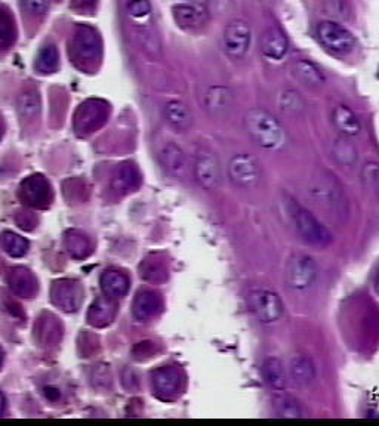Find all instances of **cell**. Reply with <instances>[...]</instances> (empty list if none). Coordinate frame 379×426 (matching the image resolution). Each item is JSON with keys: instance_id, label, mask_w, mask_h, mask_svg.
I'll return each mask as SVG.
<instances>
[{"instance_id": "d6986e66", "label": "cell", "mask_w": 379, "mask_h": 426, "mask_svg": "<svg viewBox=\"0 0 379 426\" xmlns=\"http://www.w3.org/2000/svg\"><path fill=\"white\" fill-rule=\"evenodd\" d=\"M160 310V299L153 292H139L134 302V314L138 320H150Z\"/></svg>"}, {"instance_id": "d4e9b609", "label": "cell", "mask_w": 379, "mask_h": 426, "mask_svg": "<svg viewBox=\"0 0 379 426\" xmlns=\"http://www.w3.org/2000/svg\"><path fill=\"white\" fill-rule=\"evenodd\" d=\"M17 110L23 120H32L40 110V98L36 89L33 87H27L18 96Z\"/></svg>"}, {"instance_id": "ac0fdd59", "label": "cell", "mask_w": 379, "mask_h": 426, "mask_svg": "<svg viewBox=\"0 0 379 426\" xmlns=\"http://www.w3.org/2000/svg\"><path fill=\"white\" fill-rule=\"evenodd\" d=\"M261 375L262 379H264L266 384L274 389V391H283L287 384V376L283 363L275 358V357H268L262 363L261 367Z\"/></svg>"}, {"instance_id": "74e56055", "label": "cell", "mask_w": 379, "mask_h": 426, "mask_svg": "<svg viewBox=\"0 0 379 426\" xmlns=\"http://www.w3.org/2000/svg\"><path fill=\"white\" fill-rule=\"evenodd\" d=\"M232 6V0H208L206 8L209 13H215V15H223V13L228 12Z\"/></svg>"}, {"instance_id": "44dd1931", "label": "cell", "mask_w": 379, "mask_h": 426, "mask_svg": "<svg viewBox=\"0 0 379 426\" xmlns=\"http://www.w3.org/2000/svg\"><path fill=\"white\" fill-rule=\"evenodd\" d=\"M101 287L108 298H122L128 292V277L118 271H107L101 277Z\"/></svg>"}, {"instance_id": "4fadbf2b", "label": "cell", "mask_w": 379, "mask_h": 426, "mask_svg": "<svg viewBox=\"0 0 379 426\" xmlns=\"http://www.w3.org/2000/svg\"><path fill=\"white\" fill-rule=\"evenodd\" d=\"M159 161L163 169L170 173L175 178H184L188 170L187 157L178 145L173 142H166L162 149L159 150Z\"/></svg>"}, {"instance_id": "5b68a950", "label": "cell", "mask_w": 379, "mask_h": 426, "mask_svg": "<svg viewBox=\"0 0 379 426\" xmlns=\"http://www.w3.org/2000/svg\"><path fill=\"white\" fill-rule=\"evenodd\" d=\"M287 287L295 292H307L317 280V265L311 256L294 255L285 270Z\"/></svg>"}, {"instance_id": "60d3db41", "label": "cell", "mask_w": 379, "mask_h": 426, "mask_svg": "<svg viewBox=\"0 0 379 426\" xmlns=\"http://www.w3.org/2000/svg\"><path fill=\"white\" fill-rule=\"evenodd\" d=\"M0 364H2V354H0Z\"/></svg>"}, {"instance_id": "5bb4252c", "label": "cell", "mask_w": 379, "mask_h": 426, "mask_svg": "<svg viewBox=\"0 0 379 426\" xmlns=\"http://www.w3.org/2000/svg\"><path fill=\"white\" fill-rule=\"evenodd\" d=\"M289 42L286 35L277 27H271L261 37V54L268 60L280 61L287 54Z\"/></svg>"}, {"instance_id": "3957f363", "label": "cell", "mask_w": 379, "mask_h": 426, "mask_svg": "<svg viewBox=\"0 0 379 426\" xmlns=\"http://www.w3.org/2000/svg\"><path fill=\"white\" fill-rule=\"evenodd\" d=\"M318 42L332 54L338 56H348L357 46V40L353 33L335 21H323L317 25Z\"/></svg>"}, {"instance_id": "1f68e13d", "label": "cell", "mask_w": 379, "mask_h": 426, "mask_svg": "<svg viewBox=\"0 0 379 426\" xmlns=\"http://www.w3.org/2000/svg\"><path fill=\"white\" fill-rule=\"evenodd\" d=\"M360 176L364 188L371 191V193L379 194V163H375V161L364 163Z\"/></svg>"}, {"instance_id": "836d02e7", "label": "cell", "mask_w": 379, "mask_h": 426, "mask_svg": "<svg viewBox=\"0 0 379 426\" xmlns=\"http://www.w3.org/2000/svg\"><path fill=\"white\" fill-rule=\"evenodd\" d=\"M126 11L135 21H145L151 17L150 0H126Z\"/></svg>"}, {"instance_id": "9c48e42d", "label": "cell", "mask_w": 379, "mask_h": 426, "mask_svg": "<svg viewBox=\"0 0 379 426\" xmlns=\"http://www.w3.org/2000/svg\"><path fill=\"white\" fill-rule=\"evenodd\" d=\"M194 175L197 182L205 189H218L223 182V168L220 160L211 151H200L196 157Z\"/></svg>"}, {"instance_id": "cb8c5ba5", "label": "cell", "mask_w": 379, "mask_h": 426, "mask_svg": "<svg viewBox=\"0 0 379 426\" xmlns=\"http://www.w3.org/2000/svg\"><path fill=\"white\" fill-rule=\"evenodd\" d=\"M48 184L42 176H30L23 184V196L32 204H43L48 200Z\"/></svg>"}, {"instance_id": "f546056e", "label": "cell", "mask_w": 379, "mask_h": 426, "mask_svg": "<svg viewBox=\"0 0 379 426\" xmlns=\"http://www.w3.org/2000/svg\"><path fill=\"white\" fill-rule=\"evenodd\" d=\"M15 39V25H13V18L11 13L0 8V48L5 49L11 46Z\"/></svg>"}, {"instance_id": "f1b7e54d", "label": "cell", "mask_w": 379, "mask_h": 426, "mask_svg": "<svg viewBox=\"0 0 379 426\" xmlns=\"http://www.w3.org/2000/svg\"><path fill=\"white\" fill-rule=\"evenodd\" d=\"M98 120H103V108L97 104L82 106L77 114V129H92Z\"/></svg>"}, {"instance_id": "ffe728a7", "label": "cell", "mask_w": 379, "mask_h": 426, "mask_svg": "<svg viewBox=\"0 0 379 426\" xmlns=\"http://www.w3.org/2000/svg\"><path fill=\"white\" fill-rule=\"evenodd\" d=\"M75 51L79 58L85 60H91L98 51V37L94 30L87 27H82L76 33L75 39Z\"/></svg>"}, {"instance_id": "277c9868", "label": "cell", "mask_w": 379, "mask_h": 426, "mask_svg": "<svg viewBox=\"0 0 379 426\" xmlns=\"http://www.w3.org/2000/svg\"><path fill=\"white\" fill-rule=\"evenodd\" d=\"M314 197L323 206L341 219H345L348 215V201L345 197L341 184L335 180V176L326 173L320 178L313 187Z\"/></svg>"}, {"instance_id": "e0dca14e", "label": "cell", "mask_w": 379, "mask_h": 426, "mask_svg": "<svg viewBox=\"0 0 379 426\" xmlns=\"http://www.w3.org/2000/svg\"><path fill=\"white\" fill-rule=\"evenodd\" d=\"M332 122L342 137L356 138L360 135L361 125L357 119V115L345 106H337L332 113Z\"/></svg>"}, {"instance_id": "484cf974", "label": "cell", "mask_w": 379, "mask_h": 426, "mask_svg": "<svg viewBox=\"0 0 379 426\" xmlns=\"http://www.w3.org/2000/svg\"><path fill=\"white\" fill-rule=\"evenodd\" d=\"M279 107L287 114L298 115L305 111V101L298 91L285 89L279 95Z\"/></svg>"}, {"instance_id": "8d00e7d4", "label": "cell", "mask_w": 379, "mask_h": 426, "mask_svg": "<svg viewBox=\"0 0 379 426\" xmlns=\"http://www.w3.org/2000/svg\"><path fill=\"white\" fill-rule=\"evenodd\" d=\"M49 4L51 0H24L25 9L35 17L45 15L49 9Z\"/></svg>"}, {"instance_id": "30bf717a", "label": "cell", "mask_w": 379, "mask_h": 426, "mask_svg": "<svg viewBox=\"0 0 379 426\" xmlns=\"http://www.w3.org/2000/svg\"><path fill=\"white\" fill-rule=\"evenodd\" d=\"M172 15L175 23L184 30H197V28L206 24L209 11L205 5L181 4L172 8Z\"/></svg>"}, {"instance_id": "4316f807", "label": "cell", "mask_w": 379, "mask_h": 426, "mask_svg": "<svg viewBox=\"0 0 379 426\" xmlns=\"http://www.w3.org/2000/svg\"><path fill=\"white\" fill-rule=\"evenodd\" d=\"M114 315V305L108 299H98L89 311V322L94 326H104Z\"/></svg>"}, {"instance_id": "6da1fadb", "label": "cell", "mask_w": 379, "mask_h": 426, "mask_svg": "<svg viewBox=\"0 0 379 426\" xmlns=\"http://www.w3.org/2000/svg\"><path fill=\"white\" fill-rule=\"evenodd\" d=\"M244 126L247 134L264 150L279 151L287 142L285 127L267 110H249L244 117Z\"/></svg>"}, {"instance_id": "ab89813d", "label": "cell", "mask_w": 379, "mask_h": 426, "mask_svg": "<svg viewBox=\"0 0 379 426\" xmlns=\"http://www.w3.org/2000/svg\"><path fill=\"white\" fill-rule=\"evenodd\" d=\"M5 411V396L2 395V392H0V416L4 415Z\"/></svg>"}, {"instance_id": "83f0119b", "label": "cell", "mask_w": 379, "mask_h": 426, "mask_svg": "<svg viewBox=\"0 0 379 426\" xmlns=\"http://www.w3.org/2000/svg\"><path fill=\"white\" fill-rule=\"evenodd\" d=\"M58 60H60V56H58L56 48L54 45H48L37 54L35 67L40 73H52L58 68Z\"/></svg>"}, {"instance_id": "e575fe53", "label": "cell", "mask_w": 379, "mask_h": 426, "mask_svg": "<svg viewBox=\"0 0 379 426\" xmlns=\"http://www.w3.org/2000/svg\"><path fill=\"white\" fill-rule=\"evenodd\" d=\"M326 12L330 17L347 21L352 17V6L348 5L347 0H326Z\"/></svg>"}, {"instance_id": "52a82bcc", "label": "cell", "mask_w": 379, "mask_h": 426, "mask_svg": "<svg viewBox=\"0 0 379 426\" xmlns=\"http://www.w3.org/2000/svg\"><path fill=\"white\" fill-rule=\"evenodd\" d=\"M251 40L252 30L249 24L243 20L230 21L224 28L223 46L225 54L231 58H235V60H240V58L246 56V54L249 52Z\"/></svg>"}, {"instance_id": "b9f144b4", "label": "cell", "mask_w": 379, "mask_h": 426, "mask_svg": "<svg viewBox=\"0 0 379 426\" xmlns=\"http://www.w3.org/2000/svg\"><path fill=\"white\" fill-rule=\"evenodd\" d=\"M378 77H379V71H378Z\"/></svg>"}, {"instance_id": "ba28073f", "label": "cell", "mask_w": 379, "mask_h": 426, "mask_svg": "<svg viewBox=\"0 0 379 426\" xmlns=\"http://www.w3.org/2000/svg\"><path fill=\"white\" fill-rule=\"evenodd\" d=\"M228 175L232 184L242 188H255L259 185L262 172L255 157L249 154H237L230 160Z\"/></svg>"}, {"instance_id": "2e32d148", "label": "cell", "mask_w": 379, "mask_h": 426, "mask_svg": "<svg viewBox=\"0 0 379 426\" xmlns=\"http://www.w3.org/2000/svg\"><path fill=\"white\" fill-rule=\"evenodd\" d=\"M289 373L299 388H310L316 380L314 363L307 356H297L290 360Z\"/></svg>"}, {"instance_id": "9a60e30c", "label": "cell", "mask_w": 379, "mask_h": 426, "mask_svg": "<svg viewBox=\"0 0 379 426\" xmlns=\"http://www.w3.org/2000/svg\"><path fill=\"white\" fill-rule=\"evenodd\" d=\"M163 119L178 132H185L193 126V113L181 101H169L163 107Z\"/></svg>"}, {"instance_id": "4dcf8cb0", "label": "cell", "mask_w": 379, "mask_h": 426, "mask_svg": "<svg viewBox=\"0 0 379 426\" xmlns=\"http://www.w3.org/2000/svg\"><path fill=\"white\" fill-rule=\"evenodd\" d=\"M275 413L279 418L298 419L302 418L304 411L295 400L289 399V396H280V399L275 400Z\"/></svg>"}, {"instance_id": "7402d4cb", "label": "cell", "mask_w": 379, "mask_h": 426, "mask_svg": "<svg viewBox=\"0 0 379 426\" xmlns=\"http://www.w3.org/2000/svg\"><path fill=\"white\" fill-rule=\"evenodd\" d=\"M294 73L299 82L310 87H320L325 83V76L313 63L298 60L294 63Z\"/></svg>"}, {"instance_id": "f35d334b", "label": "cell", "mask_w": 379, "mask_h": 426, "mask_svg": "<svg viewBox=\"0 0 379 426\" xmlns=\"http://www.w3.org/2000/svg\"><path fill=\"white\" fill-rule=\"evenodd\" d=\"M373 287H375V292L378 293L379 295V268H378V271H376V274H375V280H373Z\"/></svg>"}, {"instance_id": "d590c367", "label": "cell", "mask_w": 379, "mask_h": 426, "mask_svg": "<svg viewBox=\"0 0 379 426\" xmlns=\"http://www.w3.org/2000/svg\"><path fill=\"white\" fill-rule=\"evenodd\" d=\"M139 181V176L137 169L132 165H125L119 172V184L125 189H132L137 187Z\"/></svg>"}, {"instance_id": "8fae6325", "label": "cell", "mask_w": 379, "mask_h": 426, "mask_svg": "<svg viewBox=\"0 0 379 426\" xmlns=\"http://www.w3.org/2000/svg\"><path fill=\"white\" fill-rule=\"evenodd\" d=\"M153 388L163 400H172L178 396L182 389V379L173 367H162L153 373Z\"/></svg>"}, {"instance_id": "d6a6232c", "label": "cell", "mask_w": 379, "mask_h": 426, "mask_svg": "<svg viewBox=\"0 0 379 426\" xmlns=\"http://www.w3.org/2000/svg\"><path fill=\"white\" fill-rule=\"evenodd\" d=\"M0 243H2L4 249L11 256H23L28 247L27 242L23 237L12 232H4L2 237H0Z\"/></svg>"}, {"instance_id": "7a4b0ae2", "label": "cell", "mask_w": 379, "mask_h": 426, "mask_svg": "<svg viewBox=\"0 0 379 426\" xmlns=\"http://www.w3.org/2000/svg\"><path fill=\"white\" fill-rule=\"evenodd\" d=\"M287 212L304 242L314 246H328L332 243L333 236L330 231L304 206L294 200H289Z\"/></svg>"}, {"instance_id": "8992f818", "label": "cell", "mask_w": 379, "mask_h": 426, "mask_svg": "<svg viewBox=\"0 0 379 426\" xmlns=\"http://www.w3.org/2000/svg\"><path fill=\"white\" fill-rule=\"evenodd\" d=\"M249 308L254 315L264 325H273L279 321L285 311L280 296L268 289H254L249 293Z\"/></svg>"}, {"instance_id": "603a6c76", "label": "cell", "mask_w": 379, "mask_h": 426, "mask_svg": "<svg viewBox=\"0 0 379 426\" xmlns=\"http://www.w3.org/2000/svg\"><path fill=\"white\" fill-rule=\"evenodd\" d=\"M332 156L337 163L345 168H352L357 163V150L356 145L347 137H341L333 142Z\"/></svg>"}, {"instance_id": "7c38bea8", "label": "cell", "mask_w": 379, "mask_h": 426, "mask_svg": "<svg viewBox=\"0 0 379 426\" xmlns=\"http://www.w3.org/2000/svg\"><path fill=\"white\" fill-rule=\"evenodd\" d=\"M235 107V92L227 86H212L205 94V108L212 117H225Z\"/></svg>"}]
</instances>
